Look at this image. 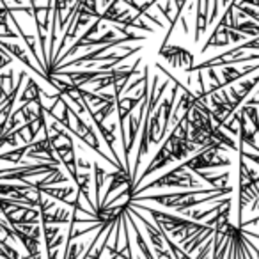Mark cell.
Here are the masks:
<instances>
[{"instance_id": "ba28073f", "label": "cell", "mask_w": 259, "mask_h": 259, "mask_svg": "<svg viewBox=\"0 0 259 259\" xmlns=\"http://www.w3.org/2000/svg\"><path fill=\"white\" fill-rule=\"evenodd\" d=\"M163 238H165V243H167V247H169V250L172 252L174 259H192L190 255H188L187 250H183V248H181L180 245H176L172 240H170L169 234H167L165 231H163Z\"/></svg>"}, {"instance_id": "8992f818", "label": "cell", "mask_w": 259, "mask_h": 259, "mask_svg": "<svg viewBox=\"0 0 259 259\" xmlns=\"http://www.w3.org/2000/svg\"><path fill=\"white\" fill-rule=\"evenodd\" d=\"M233 30L236 32H241L245 36H254L257 37L259 36V23L257 22H243V23H236L233 27Z\"/></svg>"}, {"instance_id": "7a4b0ae2", "label": "cell", "mask_w": 259, "mask_h": 259, "mask_svg": "<svg viewBox=\"0 0 259 259\" xmlns=\"http://www.w3.org/2000/svg\"><path fill=\"white\" fill-rule=\"evenodd\" d=\"M226 149H215V148H204L194 156V158L187 160V162L180 163L181 169L192 170V172H197V170L204 169H219V167H231V158L224 156L222 153Z\"/></svg>"}, {"instance_id": "277c9868", "label": "cell", "mask_w": 259, "mask_h": 259, "mask_svg": "<svg viewBox=\"0 0 259 259\" xmlns=\"http://www.w3.org/2000/svg\"><path fill=\"white\" fill-rule=\"evenodd\" d=\"M43 98V91L41 87L37 85V82L34 78H29L27 80V87L23 91L22 98H20V103H36Z\"/></svg>"}, {"instance_id": "3957f363", "label": "cell", "mask_w": 259, "mask_h": 259, "mask_svg": "<svg viewBox=\"0 0 259 259\" xmlns=\"http://www.w3.org/2000/svg\"><path fill=\"white\" fill-rule=\"evenodd\" d=\"M160 57L165 59L167 62H169L172 68H181L185 69V71H188V69L194 66V55H192V52L185 50V48L181 47H160Z\"/></svg>"}, {"instance_id": "52a82bcc", "label": "cell", "mask_w": 259, "mask_h": 259, "mask_svg": "<svg viewBox=\"0 0 259 259\" xmlns=\"http://www.w3.org/2000/svg\"><path fill=\"white\" fill-rule=\"evenodd\" d=\"M240 112L245 115V117L248 119V121L252 122V126H254V132H255V134H259V115H257V107H255V105H243V108H241Z\"/></svg>"}, {"instance_id": "9c48e42d", "label": "cell", "mask_w": 259, "mask_h": 259, "mask_svg": "<svg viewBox=\"0 0 259 259\" xmlns=\"http://www.w3.org/2000/svg\"><path fill=\"white\" fill-rule=\"evenodd\" d=\"M43 233H45V245H47V254H48L54 240L61 234V229L57 226H43Z\"/></svg>"}, {"instance_id": "30bf717a", "label": "cell", "mask_w": 259, "mask_h": 259, "mask_svg": "<svg viewBox=\"0 0 259 259\" xmlns=\"http://www.w3.org/2000/svg\"><path fill=\"white\" fill-rule=\"evenodd\" d=\"M110 259H119V257H117V255H112V257H110Z\"/></svg>"}, {"instance_id": "5b68a950", "label": "cell", "mask_w": 259, "mask_h": 259, "mask_svg": "<svg viewBox=\"0 0 259 259\" xmlns=\"http://www.w3.org/2000/svg\"><path fill=\"white\" fill-rule=\"evenodd\" d=\"M197 176H201L202 180H206L213 188H226V187H231L229 180H231V174L229 172H222L219 176H213V174H206L204 170H197Z\"/></svg>"}, {"instance_id": "6da1fadb", "label": "cell", "mask_w": 259, "mask_h": 259, "mask_svg": "<svg viewBox=\"0 0 259 259\" xmlns=\"http://www.w3.org/2000/svg\"><path fill=\"white\" fill-rule=\"evenodd\" d=\"M172 187H176V188H188V187L190 188H206V187H202L201 181L195 180L187 169H181V167L178 165V167H174L170 172L163 174V176L156 178L155 181H151V183L139 188L137 194L142 190H149V188H172Z\"/></svg>"}]
</instances>
